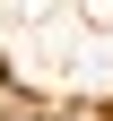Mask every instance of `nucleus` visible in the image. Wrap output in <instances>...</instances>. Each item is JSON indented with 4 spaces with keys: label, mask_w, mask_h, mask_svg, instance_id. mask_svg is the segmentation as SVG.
Wrapping results in <instances>:
<instances>
[{
    "label": "nucleus",
    "mask_w": 113,
    "mask_h": 121,
    "mask_svg": "<svg viewBox=\"0 0 113 121\" xmlns=\"http://www.w3.org/2000/svg\"><path fill=\"white\" fill-rule=\"evenodd\" d=\"M18 121H61V112H18Z\"/></svg>",
    "instance_id": "1"
}]
</instances>
